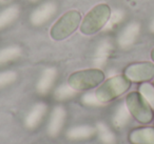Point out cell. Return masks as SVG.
<instances>
[{"instance_id":"6da1fadb","label":"cell","mask_w":154,"mask_h":144,"mask_svg":"<svg viewBox=\"0 0 154 144\" xmlns=\"http://www.w3.org/2000/svg\"><path fill=\"white\" fill-rule=\"evenodd\" d=\"M131 81L125 75H115L103 81L95 91L97 99L103 104L124 95L131 87Z\"/></svg>"},{"instance_id":"7a4b0ae2","label":"cell","mask_w":154,"mask_h":144,"mask_svg":"<svg viewBox=\"0 0 154 144\" xmlns=\"http://www.w3.org/2000/svg\"><path fill=\"white\" fill-rule=\"evenodd\" d=\"M111 17V9L106 3H99L91 9L80 23V32L84 35H93L101 30Z\"/></svg>"},{"instance_id":"3957f363","label":"cell","mask_w":154,"mask_h":144,"mask_svg":"<svg viewBox=\"0 0 154 144\" xmlns=\"http://www.w3.org/2000/svg\"><path fill=\"white\" fill-rule=\"evenodd\" d=\"M105 80V74L99 68H88L74 72L69 76L68 83L77 92L90 91L100 85Z\"/></svg>"},{"instance_id":"277c9868","label":"cell","mask_w":154,"mask_h":144,"mask_svg":"<svg viewBox=\"0 0 154 144\" xmlns=\"http://www.w3.org/2000/svg\"><path fill=\"white\" fill-rule=\"evenodd\" d=\"M126 103L131 116L141 124H149L154 119V110L139 92H131L127 95Z\"/></svg>"},{"instance_id":"5b68a950","label":"cell","mask_w":154,"mask_h":144,"mask_svg":"<svg viewBox=\"0 0 154 144\" xmlns=\"http://www.w3.org/2000/svg\"><path fill=\"white\" fill-rule=\"evenodd\" d=\"M82 23V14L76 10L64 13L51 28L50 35L56 41L63 40L73 34Z\"/></svg>"},{"instance_id":"8992f818","label":"cell","mask_w":154,"mask_h":144,"mask_svg":"<svg viewBox=\"0 0 154 144\" xmlns=\"http://www.w3.org/2000/svg\"><path fill=\"white\" fill-rule=\"evenodd\" d=\"M124 75L131 82H149L154 79V62L141 61L131 63L125 68Z\"/></svg>"},{"instance_id":"52a82bcc","label":"cell","mask_w":154,"mask_h":144,"mask_svg":"<svg viewBox=\"0 0 154 144\" xmlns=\"http://www.w3.org/2000/svg\"><path fill=\"white\" fill-rule=\"evenodd\" d=\"M66 119V110L63 106L57 105L53 108L50 115L49 122H48L47 131L48 135L52 138H55L61 133L64 126Z\"/></svg>"},{"instance_id":"ba28073f","label":"cell","mask_w":154,"mask_h":144,"mask_svg":"<svg viewBox=\"0 0 154 144\" xmlns=\"http://www.w3.org/2000/svg\"><path fill=\"white\" fill-rule=\"evenodd\" d=\"M57 12V5L54 2H45L37 8L35 11L32 12L30 17V21L33 26H43L47 23L49 20L55 16Z\"/></svg>"},{"instance_id":"9c48e42d","label":"cell","mask_w":154,"mask_h":144,"mask_svg":"<svg viewBox=\"0 0 154 144\" xmlns=\"http://www.w3.org/2000/svg\"><path fill=\"white\" fill-rule=\"evenodd\" d=\"M48 112V105L45 102H37L31 107L24 118V126L29 129H35L40 125Z\"/></svg>"},{"instance_id":"30bf717a","label":"cell","mask_w":154,"mask_h":144,"mask_svg":"<svg viewBox=\"0 0 154 144\" xmlns=\"http://www.w3.org/2000/svg\"><path fill=\"white\" fill-rule=\"evenodd\" d=\"M131 144H154V126H141L132 129L128 136Z\"/></svg>"},{"instance_id":"8fae6325","label":"cell","mask_w":154,"mask_h":144,"mask_svg":"<svg viewBox=\"0 0 154 144\" xmlns=\"http://www.w3.org/2000/svg\"><path fill=\"white\" fill-rule=\"evenodd\" d=\"M96 135V127L89 124L76 125L69 128L66 133V139L71 141H84L89 140Z\"/></svg>"},{"instance_id":"7c38bea8","label":"cell","mask_w":154,"mask_h":144,"mask_svg":"<svg viewBox=\"0 0 154 144\" xmlns=\"http://www.w3.org/2000/svg\"><path fill=\"white\" fill-rule=\"evenodd\" d=\"M57 76L58 72L55 68H47L45 70H43L36 84V89L38 94L47 95L53 87Z\"/></svg>"},{"instance_id":"4fadbf2b","label":"cell","mask_w":154,"mask_h":144,"mask_svg":"<svg viewBox=\"0 0 154 144\" xmlns=\"http://www.w3.org/2000/svg\"><path fill=\"white\" fill-rule=\"evenodd\" d=\"M96 135L98 137V140L103 144H116V136L114 131L108 126L106 123L98 122L96 125Z\"/></svg>"},{"instance_id":"5bb4252c","label":"cell","mask_w":154,"mask_h":144,"mask_svg":"<svg viewBox=\"0 0 154 144\" xmlns=\"http://www.w3.org/2000/svg\"><path fill=\"white\" fill-rule=\"evenodd\" d=\"M131 114L129 112L128 107H127L126 103L119 104L118 107L115 110L113 116H112V123L116 128H122V127L126 126L128 124L129 120H130Z\"/></svg>"},{"instance_id":"9a60e30c","label":"cell","mask_w":154,"mask_h":144,"mask_svg":"<svg viewBox=\"0 0 154 144\" xmlns=\"http://www.w3.org/2000/svg\"><path fill=\"white\" fill-rule=\"evenodd\" d=\"M22 54V50L18 45H10L0 49V65L14 61L19 58Z\"/></svg>"},{"instance_id":"2e32d148","label":"cell","mask_w":154,"mask_h":144,"mask_svg":"<svg viewBox=\"0 0 154 144\" xmlns=\"http://www.w3.org/2000/svg\"><path fill=\"white\" fill-rule=\"evenodd\" d=\"M18 16H19V8L17 5H12V7L3 10L0 13V30L12 24V22L15 21Z\"/></svg>"},{"instance_id":"e0dca14e","label":"cell","mask_w":154,"mask_h":144,"mask_svg":"<svg viewBox=\"0 0 154 144\" xmlns=\"http://www.w3.org/2000/svg\"><path fill=\"white\" fill-rule=\"evenodd\" d=\"M137 32H138V30H137V26L135 24H131V26H127L122 32V34L119 35V38H118V42H119L120 46L127 47L132 44Z\"/></svg>"},{"instance_id":"ac0fdd59","label":"cell","mask_w":154,"mask_h":144,"mask_svg":"<svg viewBox=\"0 0 154 144\" xmlns=\"http://www.w3.org/2000/svg\"><path fill=\"white\" fill-rule=\"evenodd\" d=\"M110 49H111V46L107 41H103L98 45L96 52H95L94 58H93V62H94L95 65L101 66L106 63L108 56L110 54Z\"/></svg>"},{"instance_id":"d6986e66","label":"cell","mask_w":154,"mask_h":144,"mask_svg":"<svg viewBox=\"0 0 154 144\" xmlns=\"http://www.w3.org/2000/svg\"><path fill=\"white\" fill-rule=\"evenodd\" d=\"M77 91H75L73 87L70 86L69 83H63V84L59 85L57 88L54 92V97L56 100H60V101H63V100H68L73 98L76 95Z\"/></svg>"},{"instance_id":"ffe728a7","label":"cell","mask_w":154,"mask_h":144,"mask_svg":"<svg viewBox=\"0 0 154 144\" xmlns=\"http://www.w3.org/2000/svg\"><path fill=\"white\" fill-rule=\"evenodd\" d=\"M138 92L140 93V95L149 102V104L154 110V85H153V83H150V82L140 83V85H139V87H138Z\"/></svg>"},{"instance_id":"44dd1931","label":"cell","mask_w":154,"mask_h":144,"mask_svg":"<svg viewBox=\"0 0 154 144\" xmlns=\"http://www.w3.org/2000/svg\"><path fill=\"white\" fill-rule=\"evenodd\" d=\"M17 73L15 70H3L0 72V89L12 84L17 80Z\"/></svg>"},{"instance_id":"7402d4cb","label":"cell","mask_w":154,"mask_h":144,"mask_svg":"<svg viewBox=\"0 0 154 144\" xmlns=\"http://www.w3.org/2000/svg\"><path fill=\"white\" fill-rule=\"evenodd\" d=\"M82 104H85V105L92 106V107H96V106L103 105V103L97 99L96 95H95V92L94 93L88 92V93L84 94V96L82 97Z\"/></svg>"},{"instance_id":"603a6c76","label":"cell","mask_w":154,"mask_h":144,"mask_svg":"<svg viewBox=\"0 0 154 144\" xmlns=\"http://www.w3.org/2000/svg\"><path fill=\"white\" fill-rule=\"evenodd\" d=\"M150 56H151L152 62H154V47H153V49H152V51H151V54H150Z\"/></svg>"},{"instance_id":"cb8c5ba5","label":"cell","mask_w":154,"mask_h":144,"mask_svg":"<svg viewBox=\"0 0 154 144\" xmlns=\"http://www.w3.org/2000/svg\"><path fill=\"white\" fill-rule=\"evenodd\" d=\"M9 1H11V0H0L1 3H7V2H9Z\"/></svg>"},{"instance_id":"d4e9b609","label":"cell","mask_w":154,"mask_h":144,"mask_svg":"<svg viewBox=\"0 0 154 144\" xmlns=\"http://www.w3.org/2000/svg\"><path fill=\"white\" fill-rule=\"evenodd\" d=\"M30 1H32V2H35V1H37V0H30Z\"/></svg>"},{"instance_id":"484cf974","label":"cell","mask_w":154,"mask_h":144,"mask_svg":"<svg viewBox=\"0 0 154 144\" xmlns=\"http://www.w3.org/2000/svg\"><path fill=\"white\" fill-rule=\"evenodd\" d=\"M153 85H154V79H153Z\"/></svg>"}]
</instances>
